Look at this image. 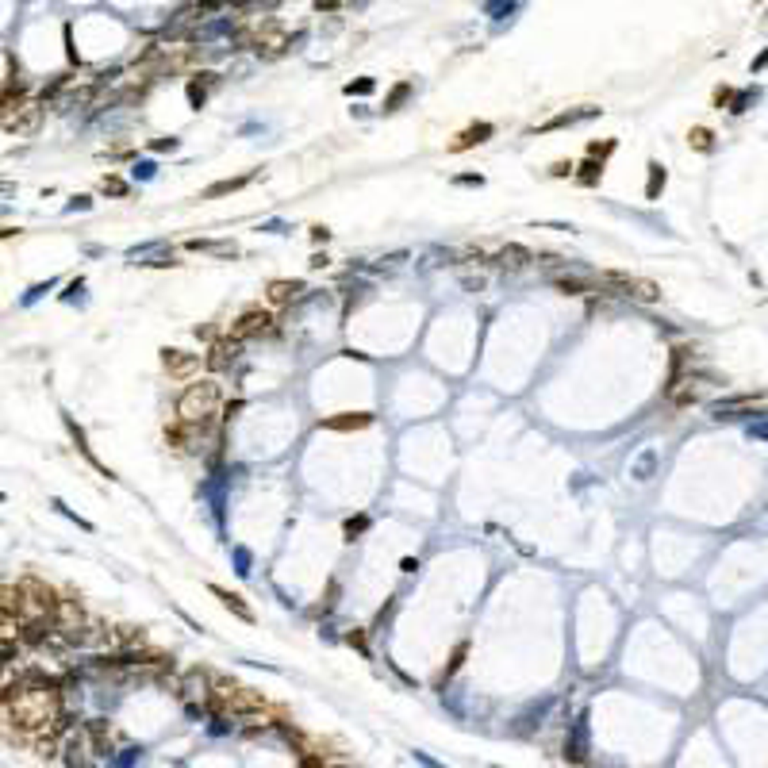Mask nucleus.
<instances>
[{
  "mask_svg": "<svg viewBox=\"0 0 768 768\" xmlns=\"http://www.w3.org/2000/svg\"><path fill=\"white\" fill-rule=\"evenodd\" d=\"M250 177H234V181H219V185H211V188H204L200 193V200H216V196H227V193H234V188H242Z\"/></svg>",
  "mask_w": 768,
  "mask_h": 768,
  "instance_id": "4468645a",
  "label": "nucleus"
},
{
  "mask_svg": "<svg viewBox=\"0 0 768 768\" xmlns=\"http://www.w3.org/2000/svg\"><path fill=\"white\" fill-rule=\"evenodd\" d=\"M372 423V415L369 412H342V415H331V419H323L319 427H326V430H365Z\"/></svg>",
  "mask_w": 768,
  "mask_h": 768,
  "instance_id": "1a4fd4ad",
  "label": "nucleus"
},
{
  "mask_svg": "<svg viewBox=\"0 0 768 768\" xmlns=\"http://www.w3.org/2000/svg\"><path fill=\"white\" fill-rule=\"evenodd\" d=\"M361 530H365V519H349V522H346V538L361 534Z\"/></svg>",
  "mask_w": 768,
  "mask_h": 768,
  "instance_id": "a211bd4d",
  "label": "nucleus"
},
{
  "mask_svg": "<svg viewBox=\"0 0 768 768\" xmlns=\"http://www.w3.org/2000/svg\"><path fill=\"white\" fill-rule=\"evenodd\" d=\"M242 39H246L250 47L265 50V54H280V50L288 47V27L277 24V20H269V16H254L246 24V31H242Z\"/></svg>",
  "mask_w": 768,
  "mask_h": 768,
  "instance_id": "7ed1b4c3",
  "label": "nucleus"
},
{
  "mask_svg": "<svg viewBox=\"0 0 768 768\" xmlns=\"http://www.w3.org/2000/svg\"><path fill=\"white\" fill-rule=\"evenodd\" d=\"M162 365H165V372H170V377L188 380L196 369H200V357H196V354H185V349H170V346H165V349H162Z\"/></svg>",
  "mask_w": 768,
  "mask_h": 768,
  "instance_id": "423d86ee",
  "label": "nucleus"
},
{
  "mask_svg": "<svg viewBox=\"0 0 768 768\" xmlns=\"http://www.w3.org/2000/svg\"><path fill=\"white\" fill-rule=\"evenodd\" d=\"M269 331H273V315H269V311H262V308H250V311H242V315L234 319V326H231V338L246 342V338H257V334H269Z\"/></svg>",
  "mask_w": 768,
  "mask_h": 768,
  "instance_id": "39448f33",
  "label": "nucleus"
},
{
  "mask_svg": "<svg viewBox=\"0 0 768 768\" xmlns=\"http://www.w3.org/2000/svg\"><path fill=\"white\" fill-rule=\"evenodd\" d=\"M530 250H522V246H504L499 250V265H527L530 262Z\"/></svg>",
  "mask_w": 768,
  "mask_h": 768,
  "instance_id": "2eb2a0df",
  "label": "nucleus"
},
{
  "mask_svg": "<svg viewBox=\"0 0 768 768\" xmlns=\"http://www.w3.org/2000/svg\"><path fill=\"white\" fill-rule=\"evenodd\" d=\"M699 384H703V380L691 377V372H688L684 380H672V384H668V404H676V407L695 404V400L703 396V389H699Z\"/></svg>",
  "mask_w": 768,
  "mask_h": 768,
  "instance_id": "0eeeda50",
  "label": "nucleus"
},
{
  "mask_svg": "<svg viewBox=\"0 0 768 768\" xmlns=\"http://www.w3.org/2000/svg\"><path fill=\"white\" fill-rule=\"evenodd\" d=\"M599 285L619 288L622 296H630V300H638V303H657L661 300V288L653 285V280H645V277H634V273H603Z\"/></svg>",
  "mask_w": 768,
  "mask_h": 768,
  "instance_id": "20e7f679",
  "label": "nucleus"
},
{
  "mask_svg": "<svg viewBox=\"0 0 768 768\" xmlns=\"http://www.w3.org/2000/svg\"><path fill=\"white\" fill-rule=\"evenodd\" d=\"M300 292H303L300 280H269V288H265V300H269L273 308H285V303H292Z\"/></svg>",
  "mask_w": 768,
  "mask_h": 768,
  "instance_id": "6e6552de",
  "label": "nucleus"
},
{
  "mask_svg": "<svg viewBox=\"0 0 768 768\" xmlns=\"http://www.w3.org/2000/svg\"><path fill=\"white\" fill-rule=\"evenodd\" d=\"M688 142L695 150H711V131H707V127H695V131L688 135Z\"/></svg>",
  "mask_w": 768,
  "mask_h": 768,
  "instance_id": "dca6fc26",
  "label": "nucleus"
},
{
  "mask_svg": "<svg viewBox=\"0 0 768 768\" xmlns=\"http://www.w3.org/2000/svg\"><path fill=\"white\" fill-rule=\"evenodd\" d=\"M219 404H223V392H219L216 380H193L177 400V419L181 423H211L219 415Z\"/></svg>",
  "mask_w": 768,
  "mask_h": 768,
  "instance_id": "f03ea898",
  "label": "nucleus"
},
{
  "mask_svg": "<svg viewBox=\"0 0 768 768\" xmlns=\"http://www.w3.org/2000/svg\"><path fill=\"white\" fill-rule=\"evenodd\" d=\"M649 188H645V193L649 196H657V185H665V170H661V165H649Z\"/></svg>",
  "mask_w": 768,
  "mask_h": 768,
  "instance_id": "f3484780",
  "label": "nucleus"
},
{
  "mask_svg": "<svg viewBox=\"0 0 768 768\" xmlns=\"http://www.w3.org/2000/svg\"><path fill=\"white\" fill-rule=\"evenodd\" d=\"M553 285H557L565 296H584V292H596L599 280H592V277H557Z\"/></svg>",
  "mask_w": 768,
  "mask_h": 768,
  "instance_id": "f8f14e48",
  "label": "nucleus"
},
{
  "mask_svg": "<svg viewBox=\"0 0 768 768\" xmlns=\"http://www.w3.org/2000/svg\"><path fill=\"white\" fill-rule=\"evenodd\" d=\"M8 718L12 726L27 730V734H47L58 722V695L39 684V688H16L8 695Z\"/></svg>",
  "mask_w": 768,
  "mask_h": 768,
  "instance_id": "f257e3e1",
  "label": "nucleus"
},
{
  "mask_svg": "<svg viewBox=\"0 0 768 768\" xmlns=\"http://www.w3.org/2000/svg\"><path fill=\"white\" fill-rule=\"evenodd\" d=\"M234 349H239V338H231V334H227V342L211 346V354H208V369H227V365L234 361Z\"/></svg>",
  "mask_w": 768,
  "mask_h": 768,
  "instance_id": "9d476101",
  "label": "nucleus"
},
{
  "mask_svg": "<svg viewBox=\"0 0 768 768\" xmlns=\"http://www.w3.org/2000/svg\"><path fill=\"white\" fill-rule=\"evenodd\" d=\"M104 188H108V193H123V181H116V177H104Z\"/></svg>",
  "mask_w": 768,
  "mask_h": 768,
  "instance_id": "6ab92c4d",
  "label": "nucleus"
},
{
  "mask_svg": "<svg viewBox=\"0 0 768 768\" xmlns=\"http://www.w3.org/2000/svg\"><path fill=\"white\" fill-rule=\"evenodd\" d=\"M488 135H492V127H488V123H481V127H469V131H461V135H458V142H453L450 150H469L473 142H484Z\"/></svg>",
  "mask_w": 768,
  "mask_h": 768,
  "instance_id": "ddd939ff",
  "label": "nucleus"
},
{
  "mask_svg": "<svg viewBox=\"0 0 768 768\" xmlns=\"http://www.w3.org/2000/svg\"><path fill=\"white\" fill-rule=\"evenodd\" d=\"M311 239H315V242H326V227H311Z\"/></svg>",
  "mask_w": 768,
  "mask_h": 768,
  "instance_id": "412c9836",
  "label": "nucleus"
},
{
  "mask_svg": "<svg viewBox=\"0 0 768 768\" xmlns=\"http://www.w3.org/2000/svg\"><path fill=\"white\" fill-rule=\"evenodd\" d=\"M565 173H573V165H569V162H557V165H553V177H565Z\"/></svg>",
  "mask_w": 768,
  "mask_h": 768,
  "instance_id": "aec40b11",
  "label": "nucleus"
},
{
  "mask_svg": "<svg viewBox=\"0 0 768 768\" xmlns=\"http://www.w3.org/2000/svg\"><path fill=\"white\" fill-rule=\"evenodd\" d=\"M211 592H216L219 599H223V607H231L239 619H246V622H254V611L246 607V599L239 596V592H227V588H219V584H211Z\"/></svg>",
  "mask_w": 768,
  "mask_h": 768,
  "instance_id": "9b49d317",
  "label": "nucleus"
}]
</instances>
